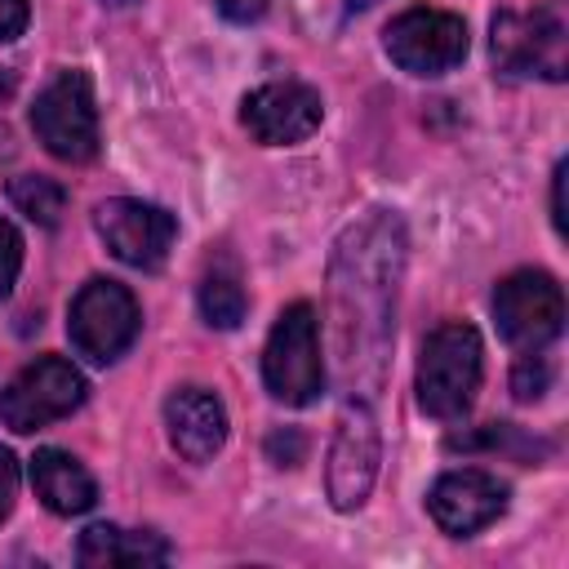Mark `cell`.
Returning <instances> with one entry per match:
<instances>
[{"mask_svg":"<svg viewBox=\"0 0 569 569\" xmlns=\"http://www.w3.org/2000/svg\"><path fill=\"white\" fill-rule=\"evenodd\" d=\"M93 227L107 240V249L124 267H138V271L164 267V258L173 249V236H178V222H173L169 209H160L151 200H133V196L102 200L93 209Z\"/></svg>","mask_w":569,"mask_h":569,"instance_id":"obj_10","label":"cell"},{"mask_svg":"<svg viewBox=\"0 0 569 569\" xmlns=\"http://www.w3.org/2000/svg\"><path fill=\"white\" fill-rule=\"evenodd\" d=\"M467 22L449 9H431V4H413L405 13H396L382 31V49L387 58L409 71V76H445L467 58Z\"/></svg>","mask_w":569,"mask_h":569,"instance_id":"obj_7","label":"cell"},{"mask_svg":"<svg viewBox=\"0 0 569 569\" xmlns=\"http://www.w3.org/2000/svg\"><path fill=\"white\" fill-rule=\"evenodd\" d=\"M31 489H36V498L53 516H80V511H89L98 502L93 476L67 449H36V458H31Z\"/></svg>","mask_w":569,"mask_h":569,"instance_id":"obj_15","label":"cell"},{"mask_svg":"<svg viewBox=\"0 0 569 569\" xmlns=\"http://www.w3.org/2000/svg\"><path fill=\"white\" fill-rule=\"evenodd\" d=\"M378 458H382V440H378V422H373L369 405L347 400L333 445H329V471H325V489L338 511L365 507L373 476H378Z\"/></svg>","mask_w":569,"mask_h":569,"instance_id":"obj_11","label":"cell"},{"mask_svg":"<svg viewBox=\"0 0 569 569\" xmlns=\"http://www.w3.org/2000/svg\"><path fill=\"white\" fill-rule=\"evenodd\" d=\"M102 4H111V9H124V4H133V0H102Z\"/></svg>","mask_w":569,"mask_h":569,"instance_id":"obj_29","label":"cell"},{"mask_svg":"<svg viewBox=\"0 0 569 569\" xmlns=\"http://www.w3.org/2000/svg\"><path fill=\"white\" fill-rule=\"evenodd\" d=\"M76 560L84 569H120V565H164L169 542L147 529H120V525H89L76 542Z\"/></svg>","mask_w":569,"mask_h":569,"instance_id":"obj_16","label":"cell"},{"mask_svg":"<svg viewBox=\"0 0 569 569\" xmlns=\"http://www.w3.org/2000/svg\"><path fill=\"white\" fill-rule=\"evenodd\" d=\"M9 93H13V76H9V71H0V102H4Z\"/></svg>","mask_w":569,"mask_h":569,"instance_id":"obj_27","label":"cell"},{"mask_svg":"<svg viewBox=\"0 0 569 569\" xmlns=\"http://www.w3.org/2000/svg\"><path fill=\"white\" fill-rule=\"evenodd\" d=\"M427 511L445 533L467 538L507 511V485L480 467H458L427 489Z\"/></svg>","mask_w":569,"mask_h":569,"instance_id":"obj_13","label":"cell"},{"mask_svg":"<svg viewBox=\"0 0 569 569\" xmlns=\"http://www.w3.org/2000/svg\"><path fill=\"white\" fill-rule=\"evenodd\" d=\"M213 9L227 18V22H258L267 13V0H213Z\"/></svg>","mask_w":569,"mask_h":569,"instance_id":"obj_23","label":"cell"},{"mask_svg":"<svg viewBox=\"0 0 569 569\" xmlns=\"http://www.w3.org/2000/svg\"><path fill=\"white\" fill-rule=\"evenodd\" d=\"M164 427L187 462H209L227 440V409L204 387H178L164 400Z\"/></svg>","mask_w":569,"mask_h":569,"instance_id":"obj_14","label":"cell"},{"mask_svg":"<svg viewBox=\"0 0 569 569\" xmlns=\"http://www.w3.org/2000/svg\"><path fill=\"white\" fill-rule=\"evenodd\" d=\"M551 387V365L538 356V351H525L520 360H516V369H511V391H516V400H538L542 391Z\"/></svg>","mask_w":569,"mask_h":569,"instance_id":"obj_19","label":"cell"},{"mask_svg":"<svg viewBox=\"0 0 569 569\" xmlns=\"http://www.w3.org/2000/svg\"><path fill=\"white\" fill-rule=\"evenodd\" d=\"M142 329V311L133 302V293L120 280L93 276L89 284H80V293L71 298V316H67V338L71 347L89 360V365H116L133 338Z\"/></svg>","mask_w":569,"mask_h":569,"instance_id":"obj_6","label":"cell"},{"mask_svg":"<svg viewBox=\"0 0 569 569\" xmlns=\"http://www.w3.org/2000/svg\"><path fill=\"white\" fill-rule=\"evenodd\" d=\"M196 298H200L204 325H213V329H236V325L244 320V311H249V293H244V284H240V276H236L231 267L204 271Z\"/></svg>","mask_w":569,"mask_h":569,"instance_id":"obj_17","label":"cell"},{"mask_svg":"<svg viewBox=\"0 0 569 569\" xmlns=\"http://www.w3.org/2000/svg\"><path fill=\"white\" fill-rule=\"evenodd\" d=\"M493 320L498 333L520 351H542L565 329V293L556 276L520 267L498 280L493 289Z\"/></svg>","mask_w":569,"mask_h":569,"instance_id":"obj_8","label":"cell"},{"mask_svg":"<svg viewBox=\"0 0 569 569\" xmlns=\"http://www.w3.org/2000/svg\"><path fill=\"white\" fill-rule=\"evenodd\" d=\"M405 222L373 209L351 222L329 253V342L347 400H373L387 378L396 293L405 276Z\"/></svg>","mask_w":569,"mask_h":569,"instance_id":"obj_1","label":"cell"},{"mask_svg":"<svg viewBox=\"0 0 569 569\" xmlns=\"http://www.w3.org/2000/svg\"><path fill=\"white\" fill-rule=\"evenodd\" d=\"M84 391H89V387H84V373H80L71 360H62V356H40V360H31V365L4 387L0 413H4V422H9L18 436H31V431H40V427H49V422L76 413V409L84 405Z\"/></svg>","mask_w":569,"mask_h":569,"instance_id":"obj_9","label":"cell"},{"mask_svg":"<svg viewBox=\"0 0 569 569\" xmlns=\"http://www.w3.org/2000/svg\"><path fill=\"white\" fill-rule=\"evenodd\" d=\"M480 373H485V347L480 333L467 320H445L427 333L422 356H418V405L422 413L449 422L462 418L480 391Z\"/></svg>","mask_w":569,"mask_h":569,"instance_id":"obj_2","label":"cell"},{"mask_svg":"<svg viewBox=\"0 0 569 569\" xmlns=\"http://www.w3.org/2000/svg\"><path fill=\"white\" fill-rule=\"evenodd\" d=\"M262 382L271 400L302 409L325 391V360H320V320L311 302H289L271 325L262 347Z\"/></svg>","mask_w":569,"mask_h":569,"instance_id":"obj_4","label":"cell"},{"mask_svg":"<svg viewBox=\"0 0 569 569\" xmlns=\"http://www.w3.org/2000/svg\"><path fill=\"white\" fill-rule=\"evenodd\" d=\"M13 156V133H9V124H0V160H9Z\"/></svg>","mask_w":569,"mask_h":569,"instance_id":"obj_26","label":"cell"},{"mask_svg":"<svg viewBox=\"0 0 569 569\" xmlns=\"http://www.w3.org/2000/svg\"><path fill=\"white\" fill-rule=\"evenodd\" d=\"M9 200L18 213H27L36 227H58L62 213H67V191L62 182L53 178H40V173H22L9 182Z\"/></svg>","mask_w":569,"mask_h":569,"instance_id":"obj_18","label":"cell"},{"mask_svg":"<svg viewBox=\"0 0 569 569\" xmlns=\"http://www.w3.org/2000/svg\"><path fill=\"white\" fill-rule=\"evenodd\" d=\"M31 129L49 156H58L67 164H89L98 156V142H102L89 76L76 67L58 71L31 102Z\"/></svg>","mask_w":569,"mask_h":569,"instance_id":"obj_5","label":"cell"},{"mask_svg":"<svg viewBox=\"0 0 569 569\" xmlns=\"http://www.w3.org/2000/svg\"><path fill=\"white\" fill-rule=\"evenodd\" d=\"M27 18H31V4L27 0H0V44L18 40L27 31Z\"/></svg>","mask_w":569,"mask_h":569,"instance_id":"obj_22","label":"cell"},{"mask_svg":"<svg viewBox=\"0 0 569 569\" xmlns=\"http://www.w3.org/2000/svg\"><path fill=\"white\" fill-rule=\"evenodd\" d=\"M18 267H22V240H18V231H13V227L0 218V302L13 293Z\"/></svg>","mask_w":569,"mask_h":569,"instance_id":"obj_20","label":"cell"},{"mask_svg":"<svg viewBox=\"0 0 569 569\" xmlns=\"http://www.w3.org/2000/svg\"><path fill=\"white\" fill-rule=\"evenodd\" d=\"M369 4H373V0H347V9H351V13H356V9H369Z\"/></svg>","mask_w":569,"mask_h":569,"instance_id":"obj_28","label":"cell"},{"mask_svg":"<svg viewBox=\"0 0 569 569\" xmlns=\"http://www.w3.org/2000/svg\"><path fill=\"white\" fill-rule=\"evenodd\" d=\"M489 53H493V67L511 80L560 84L569 71V22L560 4L498 9L489 18Z\"/></svg>","mask_w":569,"mask_h":569,"instance_id":"obj_3","label":"cell"},{"mask_svg":"<svg viewBox=\"0 0 569 569\" xmlns=\"http://www.w3.org/2000/svg\"><path fill=\"white\" fill-rule=\"evenodd\" d=\"M302 453H307L302 431L284 427V431H271V436H267V458H271L276 467H298V462H302Z\"/></svg>","mask_w":569,"mask_h":569,"instance_id":"obj_21","label":"cell"},{"mask_svg":"<svg viewBox=\"0 0 569 569\" xmlns=\"http://www.w3.org/2000/svg\"><path fill=\"white\" fill-rule=\"evenodd\" d=\"M320 120H325V102L302 80H267V84L249 89L240 102V124L262 147L307 142L320 129Z\"/></svg>","mask_w":569,"mask_h":569,"instance_id":"obj_12","label":"cell"},{"mask_svg":"<svg viewBox=\"0 0 569 569\" xmlns=\"http://www.w3.org/2000/svg\"><path fill=\"white\" fill-rule=\"evenodd\" d=\"M13 498H18V462L9 449H0V520L13 511Z\"/></svg>","mask_w":569,"mask_h":569,"instance_id":"obj_24","label":"cell"},{"mask_svg":"<svg viewBox=\"0 0 569 569\" xmlns=\"http://www.w3.org/2000/svg\"><path fill=\"white\" fill-rule=\"evenodd\" d=\"M565 173H569V164L560 160L556 164V178H551V222H556L560 236H565Z\"/></svg>","mask_w":569,"mask_h":569,"instance_id":"obj_25","label":"cell"}]
</instances>
